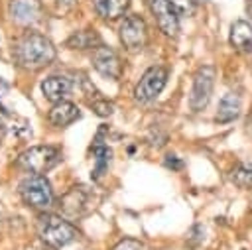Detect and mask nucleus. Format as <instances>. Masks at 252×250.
Here are the masks:
<instances>
[{"label":"nucleus","instance_id":"nucleus-29","mask_svg":"<svg viewBox=\"0 0 252 250\" xmlns=\"http://www.w3.org/2000/svg\"><path fill=\"white\" fill-rule=\"evenodd\" d=\"M203 2H207V0H195V4H203Z\"/></svg>","mask_w":252,"mask_h":250},{"label":"nucleus","instance_id":"nucleus-24","mask_svg":"<svg viewBox=\"0 0 252 250\" xmlns=\"http://www.w3.org/2000/svg\"><path fill=\"white\" fill-rule=\"evenodd\" d=\"M6 93H8V83L4 79H0V112L2 114H8V108L2 104V98L6 96Z\"/></svg>","mask_w":252,"mask_h":250},{"label":"nucleus","instance_id":"nucleus-27","mask_svg":"<svg viewBox=\"0 0 252 250\" xmlns=\"http://www.w3.org/2000/svg\"><path fill=\"white\" fill-rule=\"evenodd\" d=\"M41 250H57V248H55V246H49V244H45Z\"/></svg>","mask_w":252,"mask_h":250},{"label":"nucleus","instance_id":"nucleus-6","mask_svg":"<svg viewBox=\"0 0 252 250\" xmlns=\"http://www.w3.org/2000/svg\"><path fill=\"white\" fill-rule=\"evenodd\" d=\"M215 67L213 65H203L197 69L195 77H193V89H191V96H189V104L193 110H203L213 94V87H215Z\"/></svg>","mask_w":252,"mask_h":250},{"label":"nucleus","instance_id":"nucleus-18","mask_svg":"<svg viewBox=\"0 0 252 250\" xmlns=\"http://www.w3.org/2000/svg\"><path fill=\"white\" fill-rule=\"evenodd\" d=\"M91 152H93V156H94V169H93L91 177H93L94 181H98V179L104 175V171L108 169V165H110L112 150H110L108 146H104V144H94V146L91 148Z\"/></svg>","mask_w":252,"mask_h":250},{"label":"nucleus","instance_id":"nucleus-22","mask_svg":"<svg viewBox=\"0 0 252 250\" xmlns=\"http://www.w3.org/2000/svg\"><path fill=\"white\" fill-rule=\"evenodd\" d=\"M177 10H179V14H191L193 10H195V0H169Z\"/></svg>","mask_w":252,"mask_h":250},{"label":"nucleus","instance_id":"nucleus-12","mask_svg":"<svg viewBox=\"0 0 252 250\" xmlns=\"http://www.w3.org/2000/svg\"><path fill=\"white\" fill-rule=\"evenodd\" d=\"M71 89H73V83L65 75H49L47 79L41 81V93L53 104L59 102V100H63L71 93Z\"/></svg>","mask_w":252,"mask_h":250},{"label":"nucleus","instance_id":"nucleus-5","mask_svg":"<svg viewBox=\"0 0 252 250\" xmlns=\"http://www.w3.org/2000/svg\"><path fill=\"white\" fill-rule=\"evenodd\" d=\"M165 83H167V69L161 65H154L142 75L140 83L136 85L134 98L138 102H152L163 91Z\"/></svg>","mask_w":252,"mask_h":250},{"label":"nucleus","instance_id":"nucleus-10","mask_svg":"<svg viewBox=\"0 0 252 250\" xmlns=\"http://www.w3.org/2000/svg\"><path fill=\"white\" fill-rule=\"evenodd\" d=\"M8 14L18 26H32L41 20L43 6L41 0H10Z\"/></svg>","mask_w":252,"mask_h":250},{"label":"nucleus","instance_id":"nucleus-23","mask_svg":"<svg viewBox=\"0 0 252 250\" xmlns=\"http://www.w3.org/2000/svg\"><path fill=\"white\" fill-rule=\"evenodd\" d=\"M163 165H165V167H169V169H175V171H179V169H183V159H179L177 156L169 154V156H165V159H163Z\"/></svg>","mask_w":252,"mask_h":250},{"label":"nucleus","instance_id":"nucleus-13","mask_svg":"<svg viewBox=\"0 0 252 250\" xmlns=\"http://www.w3.org/2000/svg\"><path fill=\"white\" fill-rule=\"evenodd\" d=\"M77 118H81V110L77 108V104L69 102V100H59L51 106L49 114H47V120L57 126V128H63V126H69L73 124Z\"/></svg>","mask_w":252,"mask_h":250},{"label":"nucleus","instance_id":"nucleus-14","mask_svg":"<svg viewBox=\"0 0 252 250\" xmlns=\"http://www.w3.org/2000/svg\"><path fill=\"white\" fill-rule=\"evenodd\" d=\"M230 45L240 53L252 51V24L246 20H236L230 26Z\"/></svg>","mask_w":252,"mask_h":250},{"label":"nucleus","instance_id":"nucleus-11","mask_svg":"<svg viewBox=\"0 0 252 250\" xmlns=\"http://www.w3.org/2000/svg\"><path fill=\"white\" fill-rule=\"evenodd\" d=\"M87 203H89V193L85 191V187H73L61 199V213L67 219H79L87 213Z\"/></svg>","mask_w":252,"mask_h":250},{"label":"nucleus","instance_id":"nucleus-9","mask_svg":"<svg viewBox=\"0 0 252 250\" xmlns=\"http://www.w3.org/2000/svg\"><path fill=\"white\" fill-rule=\"evenodd\" d=\"M93 65H94V69L102 75V77H108V79H120V75H122V63H120V57H118V53L112 49V47H108V45H98V47H94V51H93Z\"/></svg>","mask_w":252,"mask_h":250},{"label":"nucleus","instance_id":"nucleus-15","mask_svg":"<svg viewBox=\"0 0 252 250\" xmlns=\"http://www.w3.org/2000/svg\"><path fill=\"white\" fill-rule=\"evenodd\" d=\"M240 108H242V102H240V96L234 94V93H226L220 102H219V108H217V116L215 120L220 122V124H226V122H232L238 118L240 114Z\"/></svg>","mask_w":252,"mask_h":250},{"label":"nucleus","instance_id":"nucleus-3","mask_svg":"<svg viewBox=\"0 0 252 250\" xmlns=\"http://www.w3.org/2000/svg\"><path fill=\"white\" fill-rule=\"evenodd\" d=\"M37 230L41 240L55 248L67 246L77 238L75 226L59 215H41L37 220Z\"/></svg>","mask_w":252,"mask_h":250},{"label":"nucleus","instance_id":"nucleus-1","mask_svg":"<svg viewBox=\"0 0 252 250\" xmlns=\"http://www.w3.org/2000/svg\"><path fill=\"white\" fill-rule=\"evenodd\" d=\"M55 55L57 51L51 39L37 31H28L14 43V59L22 69L28 71H37L47 67L49 63H53Z\"/></svg>","mask_w":252,"mask_h":250},{"label":"nucleus","instance_id":"nucleus-19","mask_svg":"<svg viewBox=\"0 0 252 250\" xmlns=\"http://www.w3.org/2000/svg\"><path fill=\"white\" fill-rule=\"evenodd\" d=\"M232 181L238 187L252 189V163H238L232 171Z\"/></svg>","mask_w":252,"mask_h":250},{"label":"nucleus","instance_id":"nucleus-16","mask_svg":"<svg viewBox=\"0 0 252 250\" xmlns=\"http://www.w3.org/2000/svg\"><path fill=\"white\" fill-rule=\"evenodd\" d=\"M130 6V0H93L94 12L102 20H116L120 18Z\"/></svg>","mask_w":252,"mask_h":250},{"label":"nucleus","instance_id":"nucleus-7","mask_svg":"<svg viewBox=\"0 0 252 250\" xmlns=\"http://www.w3.org/2000/svg\"><path fill=\"white\" fill-rule=\"evenodd\" d=\"M120 41L126 49L138 51L148 41V26L138 14H130L120 24Z\"/></svg>","mask_w":252,"mask_h":250},{"label":"nucleus","instance_id":"nucleus-26","mask_svg":"<svg viewBox=\"0 0 252 250\" xmlns=\"http://www.w3.org/2000/svg\"><path fill=\"white\" fill-rule=\"evenodd\" d=\"M246 12H248V16L252 18V0H246Z\"/></svg>","mask_w":252,"mask_h":250},{"label":"nucleus","instance_id":"nucleus-28","mask_svg":"<svg viewBox=\"0 0 252 250\" xmlns=\"http://www.w3.org/2000/svg\"><path fill=\"white\" fill-rule=\"evenodd\" d=\"M4 132H6V128H4V124H2V122H0V138H2V136H4Z\"/></svg>","mask_w":252,"mask_h":250},{"label":"nucleus","instance_id":"nucleus-4","mask_svg":"<svg viewBox=\"0 0 252 250\" xmlns=\"http://www.w3.org/2000/svg\"><path fill=\"white\" fill-rule=\"evenodd\" d=\"M59 161H61V152L55 146H33L30 150L22 152L16 159V163L22 169H26L30 173H37V175L49 171Z\"/></svg>","mask_w":252,"mask_h":250},{"label":"nucleus","instance_id":"nucleus-20","mask_svg":"<svg viewBox=\"0 0 252 250\" xmlns=\"http://www.w3.org/2000/svg\"><path fill=\"white\" fill-rule=\"evenodd\" d=\"M91 106L98 116H110L114 112V104L110 100H106V98H96V100L91 102Z\"/></svg>","mask_w":252,"mask_h":250},{"label":"nucleus","instance_id":"nucleus-17","mask_svg":"<svg viewBox=\"0 0 252 250\" xmlns=\"http://www.w3.org/2000/svg\"><path fill=\"white\" fill-rule=\"evenodd\" d=\"M67 47L71 49H93L100 45V35L96 33V30H81L69 35V39L65 41Z\"/></svg>","mask_w":252,"mask_h":250},{"label":"nucleus","instance_id":"nucleus-21","mask_svg":"<svg viewBox=\"0 0 252 250\" xmlns=\"http://www.w3.org/2000/svg\"><path fill=\"white\" fill-rule=\"evenodd\" d=\"M112 250H146V246L140 242V240H134V238H124L120 240Z\"/></svg>","mask_w":252,"mask_h":250},{"label":"nucleus","instance_id":"nucleus-2","mask_svg":"<svg viewBox=\"0 0 252 250\" xmlns=\"http://www.w3.org/2000/svg\"><path fill=\"white\" fill-rule=\"evenodd\" d=\"M18 193L28 207H33L37 211H47L53 205V189L43 175L32 173L24 177L18 185Z\"/></svg>","mask_w":252,"mask_h":250},{"label":"nucleus","instance_id":"nucleus-25","mask_svg":"<svg viewBox=\"0 0 252 250\" xmlns=\"http://www.w3.org/2000/svg\"><path fill=\"white\" fill-rule=\"evenodd\" d=\"M57 4H59L61 8H73V6L77 4V0H57Z\"/></svg>","mask_w":252,"mask_h":250},{"label":"nucleus","instance_id":"nucleus-8","mask_svg":"<svg viewBox=\"0 0 252 250\" xmlns=\"http://www.w3.org/2000/svg\"><path fill=\"white\" fill-rule=\"evenodd\" d=\"M148 6L156 18L158 28L165 35L175 37L179 33V16H181L179 10L169 0H148Z\"/></svg>","mask_w":252,"mask_h":250}]
</instances>
